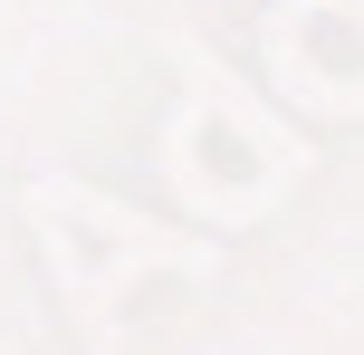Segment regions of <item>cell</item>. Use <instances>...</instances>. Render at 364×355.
Instances as JSON below:
<instances>
[]
</instances>
